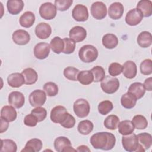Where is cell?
<instances>
[{
  "instance_id": "29",
  "label": "cell",
  "mask_w": 152,
  "mask_h": 152,
  "mask_svg": "<svg viewBox=\"0 0 152 152\" xmlns=\"http://www.w3.org/2000/svg\"><path fill=\"white\" fill-rule=\"evenodd\" d=\"M19 22L22 27L29 28L31 27L35 22V15L31 11H26L21 15Z\"/></svg>"
},
{
  "instance_id": "24",
  "label": "cell",
  "mask_w": 152,
  "mask_h": 152,
  "mask_svg": "<svg viewBox=\"0 0 152 152\" xmlns=\"http://www.w3.org/2000/svg\"><path fill=\"white\" fill-rule=\"evenodd\" d=\"M128 92L132 94L138 100L144 96L145 93V89L142 83L135 82L130 85L128 88Z\"/></svg>"
},
{
  "instance_id": "11",
  "label": "cell",
  "mask_w": 152,
  "mask_h": 152,
  "mask_svg": "<svg viewBox=\"0 0 152 152\" xmlns=\"http://www.w3.org/2000/svg\"><path fill=\"white\" fill-rule=\"evenodd\" d=\"M68 112L63 106H56L54 107L50 112V119L54 123L61 124L66 118Z\"/></svg>"
},
{
  "instance_id": "25",
  "label": "cell",
  "mask_w": 152,
  "mask_h": 152,
  "mask_svg": "<svg viewBox=\"0 0 152 152\" xmlns=\"http://www.w3.org/2000/svg\"><path fill=\"white\" fill-rule=\"evenodd\" d=\"M24 78V84L27 85H31L36 83L38 78V75L36 71L31 68H28L24 69L21 72Z\"/></svg>"
},
{
  "instance_id": "38",
  "label": "cell",
  "mask_w": 152,
  "mask_h": 152,
  "mask_svg": "<svg viewBox=\"0 0 152 152\" xmlns=\"http://www.w3.org/2000/svg\"><path fill=\"white\" fill-rule=\"evenodd\" d=\"M132 122L134 128L138 129H144L148 126V122L146 118L141 115H137L133 117Z\"/></svg>"
},
{
  "instance_id": "35",
  "label": "cell",
  "mask_w": 152,
  "mask_h": 152,
  "mask_svg": "<svg viewBox=\"0 0 152 152\" xmlns=\"http://www.w3.org/2000/svg\"><path fill=\"white\" fill-rule=\"evenodd\" d=\"M93 124L89 120H83L79 122L77 128L78 132L83 135H88L93 129Z\"/></svg>"
},
{
  "instance_id": "20",
  "label": "cell",
  "mask_w": 152,
  "mask_h": 152,
  "mask_svg": "<svg viewBox=\"0 0 152 152\" xmlns=\"http://www.w3.org/2000/svg\"><path fill=\"white\" fill-rule=\"evenodd\" d=\"M17 116V111L11 105L4 106L1 110V118L8 122H13L16 119Z\"/></svg>"
},
{
  "instance_id": "14",
  "label": "cell",
  "mask_w": 152,
  "mask_h": 152,
  "mask_svg": "<svg viewBox=\"0 0 152 152\" xmlns=\"http://www.w3.org/2000/svg\"><path fill=\"white\" fill-rule=\"evenodd\" d=\"M12 39L15 44L18 45H25L30 42V36L27 31L19 29L13 33Z\"/></svg>"
},
{
  "instance_id": "43",
  "label": "cell",
  "mask_w": 152,
  "mask_h": 152,
  "mask_svg": "<svg viewBox=\"0 0 152 152\" xmlns=\"http://www.w3.org/2000/svg\"><path fill=\"white\" fill-rule=\"evenodd\" d=\"M141 73L145 75H150L152 73V61L146 59L141 62L140 66Z\"/></svg>"
},
{
  "instance_id": "1",
  "label": "cell",
  "mask_w": 152,
  "mask_h": 152,
  "mask_svg": "<svg viewBox=\"0 0 152 152\" xmlns=\"http://www.w3.org/2000/svg\"><path fill=\"white\" fill-rule=\"evenodd\" d=\"M92 146L96 149L112 150L116 144L115 136L108 132H99L94 134L90 140Z\"/></svg>"
},
{
  "instance_id": "16",
  "label": "cell",
  "mask_w": 152,
  "mask_h": 152,
  "mask_svg": "<svg viewBox=\"0 0 152 152\" xmlns=\"http://www.w3.org/2000/svg\"><path fill=\"white\" fill-rule=\"evenodd\" d=\"M70 39L75 42L78 43L83 41L87 37V31L86 28L81 26H77L73 27L69 32Z\"/></svg>"
},
{
  "instance_id": "51",
  "label": "cell",
  "mask_w": 152,
  "mask_h": 152,
  "mask_svg": "<svg viewBox=\"0 0 152 152\" xmlns=\"http://www.w3.org/2000/svg\"><path fill=\"white\" fill-rule=\"evenodd\" d=\"M9 122L5 120L4 119L1 118V133H3L4 132L6 131L8 128L9 126Z\"/></svg>"
},
{
  "instance_id": "22",
  "label": "cell",
  "mask_w": 152,
  "mask_h": 152,
  "mask_svg": "<svg viewBox=\"0 0 152 152\" xmlns=\"http://www.w3.org/2000/svg\"><path fill=\"white\" fill-rule=\"evenodd\" d=\"M42 142L40 139L32 138L28 140L24 148L21 150L22 152H38L40 151L42 148Z\"/></svg>"
},
{
  "instance_id": "45",
  "label": "cell",
  "mask_w": 152,
  "mask_h": 152,
  "mask_svg": "<svg viewBox=\"0 0 152 152\" xmlns=\"http://www.w3.org/2000/svg\"><path fill=\"white\" fill-rule=\"evenodd\" d=\"M72 2V0H55V5L58 10L65 11L69 8Z\"/></svg>"
},
{
  "instance_id": "27",
  "label": "cell",
  "mask_w": 152,
  "mask_h": 152,
  "mask_svg": "<svg viewBox=\"0 0 152 152\" xmlns=\"http://www.w3.org/2000/svg\"><path fill=\"white\" fill-rule=\"evenodd\" d=\"M102 44L105 48L112 49L117 46L118 44V39L115 34L107 33L103 36Z\"/></svg>"
},
{
  "instance_id": "12",
  "label": "cell",
  "mask_w": 152,
  "mask_h": 152,
  "mask_svg": "<svg viewBox=\"0 0 152 152\" xmlns=\"http://www.w3.org/2000/svg\"><path fill=\"white\" fill-rule=\"evenodd\" d=\"M142 18L143 15L141 11L137 8H133L126 13L125 21L128 25L134 26L141 23Z\"/></svg>"
},
{
  "instance_id": "42",
  "label": "cell",
  "mask_w": 152,
  "mask_h": 152,
  "mask_svg": "<svg viewBox=\"0 0 152 152\" xmlns=\"http://www.w3.org/2000/svg\"><path fill=\"white\" fill-rule=\"evenodd\" d=\"M94 78V82L98 83L102 81L105 77V71L100 66H96L93 67L91 70Z\"/></svg>"
},
{
  "instance_id": "40",
  "label": "cell",
  "mask_w": 152,
  "mask_h": 152,
  "mask_svg": "<svg viewBox=\"0 0 152 152\" xmlns=\"http://www.w3.org/2000/svg\"><path fill=\"white\" fill-rule=\"evenodd\" d=\"M79 72L80 71L76 68L68 66L64 70V75L66 79L75 81H77V76Z\"/></svg>"
},
{
  "instance_id": "34",
  "label": "cell",
  "mask_w": 152,
  "mask_h": 152,
  "mask_svg": "<svg viewBox=\"0 0 152 152\" xmlns=\"http://www.w3.org/2000/svg\"><path fill=\"white\" fill-rule=\"evenodd\" d=\"M50 48L52 50L56 53L59 54L62 52L64 48V42L63 39L58 36L54 37L50 42Z\"/></svg>"
},
{
  "instance_id": "46",
  "label": "cell",
  "mask_w": 152,
  "mask_h": 152,
  "mask_svg": "<svg viewBox=\"0 0 152 152\" xmlns=\"http://www.w3.org/2000/svg\"><path fill=\"white\" fill-rule=\"evenodd\" d=\"M122 65L117 62H113L110 64L108 68L109 74L112 77H115L120 75L122 72Z\"/></svg>"
},
{
  "instance_id": "30",
  "label": "cell",
  "mask_w": 152,
  "mask_h": 152,
  "mask_svg": "<svg viewBox=\"0 0 152 152\" xmlns=\"http://www.w3.org/2000/svg\"><path fill=\"white\" fill-rule=\"evenodd\" d=\"M137 98L131 93L127 92L124 94L121 98V103L122 106L126 109L133 108L137 103Z\"/></svg>"
},
{
  "instance_id": "32",
  "label": "cell",
  "mask_w": 152,
  "mask_h": 152,
  "mask_svg": "<svg viewBox=\"0 0 152 152\" xmlns=\"http://www.w3.org/2000/svg\"><path fill=\"white\" fill-rule=\"evenodd\" d=\"M138 140L140 146L144 151L150 148L152 144V137L149 133L142 132L137 135Z\"/></svg>"
},
{
  "instance_id": "48",
  "label": "cell",
  "mask_w": 152,
  "mask_h": 152,
  "mask_svg": "<svg viewBox=\"0 0 152 152\" xmlns=\"http://www.w3.org/2000/svg\"><path fill=\"white\" fill-rule=\"evenodd\" d=\"M75 124V119L74 117L71 115L70 113H68L66 118L60 124V125L65 128H73Z\"/></svg>"
},
{
  "instance_id": "23",
  "label": "cell",
  "mask_w": 152,
  "mask_h": 152,
  "mask_svg": "<svg viewBox=\"0 0 152 152\" xmlns=\"http://www.w3.org/2000/svg\"><path fill=\"white\" fill-rule=\"evenodd\" d=\"M7 83L11 87L18 88L24 84V78L22 74L15 72L8 75L7 77Z\"/></svg>"
},
{
  "instance_id": "28",
  "label": "cell",
  "mask_w": 152,
  "mask_h": 152,
  "mask_svg": "<svg viewBox=\"0 0 152 152\" xmlns=\"http://www.w3.org/2000/svg\"><path fill=\"white\" fill-rule=\"evenodd\" d=\"M137 8L142 13L143 17H148L152 14V2L150 0H141L137 5Z\"/></svg>"
},
{
  "instance_id": "21",
  "label": "cell",
  "mask_w": 152,
  "mask_h": 152,
  "mask_svg": "<svg viewBox=\"0 0 152 152\" xmlns=\"http://www.w3.org/2000/svg\"><path fill=\"white\" fill-rule=\"evenodd\" d=\"M24 5V2L21 0H8L7 2L8 11L12 15H17L20 13Z\"/></svg>"
},
{
  "instance_id": "9",
  "label": "cell",
  "mask_w": 152,
  "mask_h": 152,
  "mask_svg": "<svg viewBox=\"0 0 152 152\" xmlns=\"http://www.w3.org/2000/svg\"><path fill=\"white\" fill-rule=\"evenodd\" d=\"M91 14L96 20H102L107 14L106 5L100 1H97L92 4L91 6Z\"/></svg>"
},
{
  "instance_id": "37",
  "label": "cell",
  "mask_w": 152,
  "mask_h": 152,
  "mask_svg": "<svg viewBox=\"0 0 152 152\" xmlns=\"http://www.w3.org/2000/svg\"><path fill=\"white\" fill-rule=\"evenodd\" d=\"M119 123V118L115 115H110L106 118L104 121V125L106 128L110 130H115Z\"/></svg>"
},
{
  "instance_id": "10",
  "label": "cell",
  "mask_w": 152,
  "mask_h": 152,
  "mask_svg": "<svg viewBox=\"0 0 152 152\" xmlns=\"http://www.w3.org/2000/svg\"><path fill=\"white\" fill-rule=\"evenodd\" d=\"M72 18L77 21L84 22L88 18V8L82 4L76 5L72 11Z\"/></svg>"
},
{
  "instance_id": "2",
  "label": "cell",
  "mask_w": 152,
  "mask_h": 152,
  "mask_svg": "<svg viewBox=\"0 0 152 152\" xmlns=\"http://www.w3.org/2000/svg\"><path fill=\"white\" fill-rule=\"evenodd\" d=\"M123 148L128 152H144L143 148L140 146L137 135L134 133L123 135L122 137Z\"/></svg>"
},
{
  "instance_id": "47",
  "label": "cell",
  "mask_w": 152,
  "mask_h": 152,
  "mask_svg": "<svg viewBox=\"0 0 152 152\" xmlns=\"http://www.w3.org/2000/svg\"><path fill=\"white\" fill-rule=\"evenodd\" d=\"M31 113L33 114L37 119L38 122L43 121L47 116V112L46 110L42 107H36V108L33 109Z\"/></svg>"
},
{
  "instance_id": "36",
  "label": "cell",
  "mask_w": 152,
  "mask_h": 152,
  "mask_svg": "<svg viewBox=\"0 0 152 152\" xmlns=\"http://www.w3.org/2000/svg\"><path fill=\"white\" fill-rule=\"evenodd\" d=\"M17 146L16 143L12 140H1V152H16Z\"/></svg>"
},
{
  "instance_id": "8",
  "label": "cell",
  "mask_w": 152,
  "mask_h": 152,
  "mask_svg": "<svg viewBox=\"0 0 152 152\" xmlns=\"http://www.w3.org/2000/svg\"><path fill=\"white\" fill-rule=\"evenodd\" d=\"M28 100L31 106H42L46 100V93L42 90H35L30 94Z\"/></svg>"
},
{
  "instance_id": "19",
  "label": "cell",
  "mask_w": 152,
  "mask_h": 152,
  "mask_svg": "<svg viewBox=\"0 0 152 152\" xmlns=\"http://www.w3.org/2000/svg\"><path fill=\"white\" fill-rule=\"evenodd\" d=\"M122 73L126 78H134L137 73V65L132 61H126L122 65Z\"/></svg>"
},
{
  "instance_id": "33",
  "label": "cell",
  "mask_w": 152,
  "mask_h": 152,
  "mask_svg": "<svg viewBox=\"0 0 152 152\" xmlns=\"http://www.w3.org/2000/svg\"><path fill=\"white\" fill-rule=\"evenodd\" d=\"M77 80L83 85H89L93 82L94 78L92 72L90 70H84L80 71L78 76Z\"/></svg>"
},
{
  "instance_id": "41",
  "label": "cell",
  "mask_w": 152,
  "mask_h": 152,
  "mask_svg": "<svg viewBox=\"0 0 152 152\" xmlns=\"http://www.w3.org/2000/svg\"><path fill=\"white\" fill-rule=\"evenodd\" d=\"M44 91L49 97L55 96L58 93V87L53 82H48L43 86Z\"/></svg>"
},
{
  "instance_id": "44",
  "label": "cell",
  "mask_w": 152,
  "mask_h": 152,
  "mask_svg": "<svg viewBox=\"0 0 152 152\" xmlns=\"http://www.w3.org/2000/svg\"><path fill=\"white\" fill-rule=\"evenodd\" d=\"M64 48L62 52L65 54H71L74 52L75 49V42L70 38L63 39Z\"/></svg>"
},
{
  "instance_id": "39",
  "label": "cell",
  "mask_w": 152,
  "mask_h": 152,
  "mask_svg": "<svg viewBox=\"0 0 152 152\" xmlns=\"http://www.w3.org/2000/svg\"><path fill=\"white\" fill-rule=\"evenodd\" d=\"M113 106L110 100H103L99 103L98 105V111L100 114L106 115L108 114L112 109Z\"/></svg>"
},
{
  "instance_id": "17",
  "label": "cell",
  "mask_w": 152,
  "mask_h": 152,
  "mask_svg": "<svg viewBox=\"0 0 152 152\" xmlns=\"http://www.w3.org/2000/svg\"><path fill=\"white\" fill-rule=\"evenodd\" d=\"M36 36L40 39H46L48 38L52 33V28L50 26L46 23H39L34 30Z\"/></svg>"
},
{
  "instance_id": "7",
  "label": "cell",
  "mask_w": 152,
  "mask_h": 152,
  "mask_svg": "<svg viewBox=\"0 0 152 152\" xmlns=\"http://www.w3.org/2000/svg\"><path fill=\"white\" fill-rule=\"evenodd\" d=\"M53 145L55 150L58 152L77 151L72 147V144L70 140L66 137L64 136L57 137L54 141Z\"/></svg>"
},
{
  "instance_id": "18",
  "label": "cell",
  "mask_w": 152,
  "mask_h": 152,
  "mask_svg": "<svg viewBox=\"0 0 152 152\" xmlns=\"http://www.w3.org/2000/svg\"><path fill=\"white\" fill-rule=\"evenodd\" d=\"M124 12V8L123 5L119 2H115L110 5L108 10V15L113 20H118L122 17Z\"/></svg>"
},
{
  "instance_id": "5",
  "label": "cell",
  "mask_w": 152,
  "mask_h": 152,
  "mask_svg": "<svg viewBox=\"0 0 152 152\" xmlns=\"http://www.w3.org/2000/svg\"><path fill=\"white\" fill-rule=\"evenodd\" d=\"M73 110L78 118H83L88 115L90 110V106L87 100L78 99L74 103Z\"/></svg>"
},
{
  "instance_id": "15",
  "label": "cell",
  "mask_w": 152,
  "mask_h": 152,
  "mask_svg": "<svg viewBox=\"0 0 152 152\" xmlns=\"http://www.w3.org/2000/svg\"><path fill=\"white\" fill-rule=\"evenodd\" d=\"M25 97L24 94L17 91H12L8 96V103L15 108H21L24 104Z\"/></svg>"
},
{
  "instance_id": "31",
  "label": "cell",
  "mask_w": 152,
  "mask_h": 152,
  "mask_svg": "<svg viewBox=\"0 0 152 152\" xmlns=\"http://www.w3.org/2000/svg\"><path fill=\"white\" fill-rule=\"evenodd\" d=\"M118 128L119 132L122 135H126L132 133L135 129L132 121L129 120H124L119 122Z\"/></svg>"
},
{
  "instance_id": "3",
  "label": "cell",
  "mask_w": 152,
  "mask_h": 152,
  "mask_svg": "<svg viewBox=\"0 0 152 152\" xmlns=\"http://www.w3.org/2000/svg\"><path fill=\"white\" fill-rule=\"evenodd\" d=\"M79 58L86 63L94 62L98 57V50L94 46L86 45L82 46L78 52Z\"/></svg>"
},
{
  "instance_id": "6",
  "label": "cell",
  "mask_w": 152,
  "mask_h": 152,
  "mask_svg": "<svg viewBox=\"0 0 152 152\" xmlns=\"http://www.w3.org/2000/svg\"><path fill=\"white\" fill-rule=\"evenodd\" d=\"M57 14V9L52 3L48 2L42 4L39 8V14L45 20H52Z\"/></svg>"
},
{
  "instance_id": "49",
  "label": "cell",
  "mask_w": 152,
  "mask_h": 152,
  "mask_svg": "<svg viewBox=\"0 0 152 152\" xmlns=\"http://www.w3.org/2000/svg\"><path fill=\"white\" fill-rule=\"evenodd\" d=\"M38 122V120L37 118L31 113L26 115L24 119V124L30 127H34L36 126Z\"/></svg>"
},
{
  "instance_id": "13",
  "label": "cell",
  "mask_w": 152,
  "mask_h": 152,
  "mask_svg": "<svg viewBox=\"0 0 152 152\" xmlns=\"http://www.w3.org/2000/svg\"><path fill=\"white\" fill-rule=\"evenodd\" d=\"M50 45L45 42H40L34 48V55L38 59H45L49 55Z\"/></svg>"
},
{
  "instance_id": "52",
  "label": "cell",
  "mask_w": 152,
  "mask_h": 152,
  "mask_svg": "<svg viewBox=\"0 0 152 152\" xmlns=\"http://www.w3.org/2000/svg\"><path fill=\"white\" fill-rule=\"evenodd\" d=\"M76 150L77 151H90V150L88 148V147L84 145H80Z\"/></svg>"
},
{
  "instance_id": "4",
  "label": "cell",
  "mask_w": 152,
  "mask_h": 152,
  "mask_svg": "<svg viewBox=\"0 0 152 152\" xmlns=\"http://www.w3.org/2000/svg\"><path fill=\"white\" fill-rule=\"evenodd\" d=\"M100 87L102 90L107 94L115 93L119 87V81L117 78L106 76L101 81Z\"/></svg>"
},
{
  "instance_id": "26",
  "label": "cell",
  "mask_w": 152,
  "mask_h": 152,
  "mask_svg": "<svg viewBox=\"0 0 152 152\" xmlns=\"http://www.w3.org/2000/svg\"><path fill=\"white\" fill-rule=\"evenodd\" d=\"M137 42L138 45L142 48H147L152 44L151 34L147 31L141 32L137 39Z\"/></svg>"
},
{
  "instance_id": "50",
  "label": "cell",
  "mask_w": 152,
  "mask_h": 152,
  "mask_svg": "<svg viewBox=\"0 0 152 152\" xmlns=\"http://www.w3.org/2000/svg\"><path fill=\"white\" fill-rule=\"evenodd\" d=\"M143 85L146 90L149 91H151L152 90V78L149 77L145 79Z\"/></svg>"
}]
</instances>
